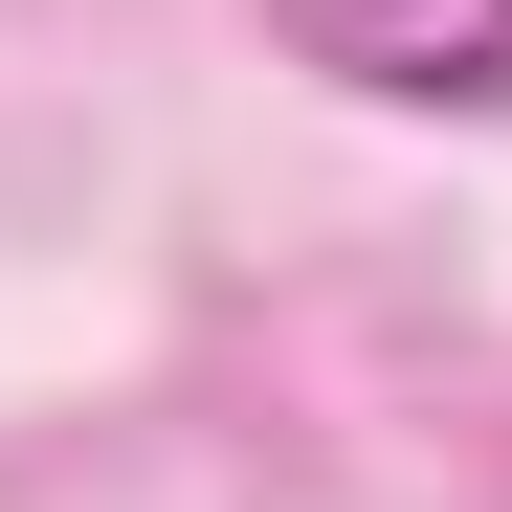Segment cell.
<instances>
[{
    "mask_svg": "<svg viewBox=\"0 0 512 512\" xmlns=\"http://www.w3.org/2000/svg\"><path fill=\"white\" fill-rule=\"evenodd\" d=\"M268 45L379 112H512V0H268Z\"/></svg>",
    "mask_w": 512,
    "mask_h": 512,
    "instance_id": "cell-1",
    "label": "cell"
}]
</instances>
